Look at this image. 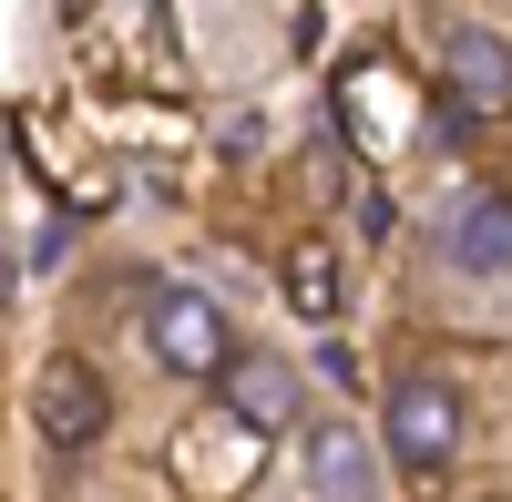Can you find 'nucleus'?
<instances>
[{
    "mask_svg": "<svg viewBox=\"0 0 512 502\" xmlns=\"http://www.w3.org/2000/svg\"><path fill=\"white\" fill-rule=\"evenodd\" d=\"M113 421V390H103V369L93 359H41V380H31V431L62 451V462H82V451L103 441Z\"/></svg>",
    "mask_w": 512,
    "mask_h": 502,
    "instance_id": "f03ea898",
    "label": "nucleus"
},
{
    "mask_svg": "<svg viewBox=\"0 0 512 502\" xmlns=\"http://www.w3.org/2000/svg\"><path fill=\"white\" fill-rule=\"evenodd\" d=\"M297 308H308V318H328V308H338V267L318 257V246L297 257Z\"/></svg>",
    "mask_w": 512,
    "mask_h": 502,
    "instance_id": "6e6552de",
    "label": "nucleus"
},
{
    "mask_svg": "<svg viewBox=\"0 0 512 502\" xmlns=\"http://www.w3.org/2000/svg\"><path fill=\"white\" fill-rule=\"evenodd\" d=\"M216 380H226V410H236L246 431H287L297 410H308V380H297L287 359H236V349H226Z\"/></svg>",
    "mask_w": 512,
    "mask_h": 502,
    "instance_id": "20e7f679",
    "label": "nucleus"
},
{
    "mask_svg": "<svg viewBox=\"0 0 512 502\" xmlns=\"http://www.w3.org/2000/svg\"><path fill=\"white\" fill-rule=\"evenodd\" d=\"M308 472H318V492H369L379 482V451H369V431H318V451H308Z\"/></svg>",
    "mask_w": 512,
    "mask_h": 502,
    "instance_id": "0eeeda50",
    "label": "nucleus"
},
{
    "mask_svg": "<svg viewBox=\"0 0 512 502\" xmlns=\"http://www.w3.org/2000/svg\"><path fill=\"white\" fill-rule=\"evenodd\" d=\"M451 103L472 113V123L512 103V52H502L492 31H451Z\"/></svg>",
    "mask_w": 512,
    "mask_h": 502,
    "instance_id": "423d86ee",
    "label": "nucleus"
},
{
    "mask_svg": "<svg viewBox=\"0 0 512 502\" xmlns=\"http://www.w3.org/2000/svg\"><path fill=\"white\" fill-rule=\"evenodd\" d=\"M144 339H154V359L175 369V380H216L226 369V308L205 298V287H164L154 318H144Z\"/></svg>",
    "mask_w": 512,
    "mask_h": 502,
    "instance_id": "7ed1b4c3",
    "label": "nucleus"
},
{
    "mask_svg": "<svg viewBox=\"0 0 512 502\" xmlns=\"http://www.w3.org/2000/svg\"><path fill=\"white\" fill-rule=\"evenodd\" d=\"M379 441H390L400 472H451V451H461V400H451V380H431V369L390 380V421H379Z\"/></svg>",
    "mask_w": 512,
    "mask_h": 502,
    "instance_id": "f257e3e1",
    "label": "nucleus"
},
{
    "mask_svg": "<svg viewBox=\"0 0 512 502\" xmlns=\"http://www.w3.org/2000/svg\"><path fill=\"white\" fill-rule=\"evenodd\" d=\"M441 257H451L461 277H512V195H472V205L441 226Z\"/></svg>",
    "mask_w": 512,
    "mask_h": 502,
    "instance_id": "39448f33",
    "label": "nucleus"
}]
</instances>
